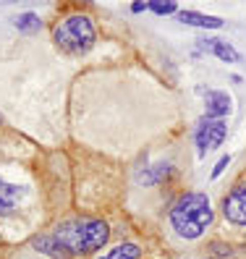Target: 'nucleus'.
Masks as SVG:
<instances>
[{"instance_id":"obj_1","label":"nucleus","mask_w":246,"mask_h":259,"mask_svg":"<svg viewBox=\"0 0 246 259\" xmlns=\"http://www.w3.org/2000/svg\"><path fill=\"white\" fill-rule=\"evenodd\" d=\"M107 236V225L97 218H76L55 225L50 233H45L34 238V249L48 254L53 259H68V256H79V254H92L105 246Z\"/></svg>"},{"instance_id":"obj_2","label":"nucleus","mask_w":246,"mask_h":259,"mask_svg":"<svg viewBox=\"0 0 246 259\" xmlns=\"http://www.w3.org/2000/svg\"><path fill=\"white\" fill-rule=\"evenodd\" d=\"M210 223H212V207L204 191L183 194L171 209V225L181 238H199Z\"/></svg>"},{"instance_id":"obj_3","label":"nucleus","mask_w":246,"mask_h":259,"mask_svg":"<svg viewBox=\"0 0 246 259\" xmlns=\"http://www.w3.org/2000/svg\"><path fill=\"white\" fill-rule=\"evenodd\" d=\"M53 39L63 53L81 55V53L92 50V45H95V39H97V32H95V24H92L89 16L73 13V16H66L53 29Z\"/></svg>"},{"instance_id":"obj_4","label":"nucleus","mask_w":246,"mask_h":259,"mask_svg":"<svg viewBox=\"0 0 246 259\" xmlns=\"http://www.w3.org/2000/svg\"><path fill=\"white\" fill-rule=\"evenodd\" d=\"M225 134H228L225 131V120H220V118H202L199 126H196V136H194L199 155H207L210 149H218L225 142Z\"/></svg>"},{"instance_id":"obj_5","label":"nucleus","mask_w":246,"mask_h":259,"mask_svg":"<svg viewBox=\"0 0 246 259\" xmlns=\"http://www.w3.org/2000/svg\"><path fill=\"white\" fill-rule=\"evenodd\" d=\"M223 212L230 223L236 225H246V178L241 181L238 186L230 189V194L225 196L223 202Z\"/></svg>"},{"instance_id":"obj_6","label":"nucleus","mask_w":246,"mask_h":259,"mask_svg":"<svg viewBox=\"0 0 246 259\" xmlns=\"http://www.w3.org/2000/svg\"><path fill=\"white\" fill-rule=\"evenodd\" d=\"M199 95H204V108H207V115L204 118H225L233 108L230 102V95L223 92V89H199Z\"/></svg>"},{"instance_id":"obj_7","label":"nucleus","mask_w":246,"mask_h":259,"mask_svg":"<svg viewBox=\"0 0 246 259\" xmlns=\"http://www.w3.org/2000/svg\"><path fill=\"white\" fill-rule=\"evenodd\" d=\"M24 194H26L24 186H13V184L0 178V218L13 215V209H16L24 199Z\"/></svg>"},{"instance_id":"obj_8","label":"nucleus","mask_w":246,"mask_h":259,"mask_svg":"<svg viewBox=\"0 0 246 259\" xmlns=\"http://www.w3.org/2000/svg\"><path fill=\"white\" fill-rule=\"evenodd\" d=\"M199 48L202 50H210L212 55H218V58H223V60H228V63H236V60H241V55L230 48L228 42H223V39H202L199 42Z\"/></svg>"},{"instance_id":"obj_9","label":"nucleus","mask_w":246,"mask_h":259,"mask_svg":"<svg viewBox=\"0 0 246 259\" xmlns=\"http://www.w3.org/2000/svg\"><path fill=\"white\" fill-rule=\"evenodd\" d=\"M178 21H181V24H189V26H204V29H218V26H223V19L204 16V13H196V11H181V13H178Z\"/></svg>"},{"instance_id":"obj_10","label":"nucleus","mask_w":246,"mask_h":259,"mask_svg":"<svg viewBox=\"0 0 246 259\" xmlns=\"http://www.w3.org/2000/svg\"><path fill=\"white\" fill-rule=\"evenodd\" d=\"M139 246L136 243H120V246H115L110 254H105L100 259H139Z\"/></svg>"},{"instance_id":"obj_11","label":"nucleus","mask_w":246,"mask_h":259,"mask_svg":"<svg viewBox=\"0 0 246 259\" xmlns=\"http://www.w3.org/2000/svg\"><path fill=\"white\" fill-rule=\"evenodd\" d=\"M13 24H16L19 32H37L39 29V16H34V13H19V16L13 19Z\"/></svg>"},{"instance_id":"obj_12","label":"nucleus","mask_w":246,"mask_h":259,"mask_svg":"<svg viewBox=\"0 0 246 259\" xmlns=\"http://www.w3.org/2000/svg\"><path fill=\"white\" fill-rule=\"evenodd\" d=\"M147 8L162 16V13H173V11H176V3H171V0H162V3H147Z\"/></svg>"},{"instance_id":"obj_13","label":"nucleus","mask_w":246,"mask_h":259,"mask_svg":"<svg viewBox=\"0 0 246 259\" xmlns=\"http://www.w3.org/2000/svg\"><path fill=\"white\" fill-rule=\"evenodd\" d=\"M225 165H228V157H223V160H220L218 165H215V170H212V178H218V176L223 173V167H225Z\"/></svg>"},{"instance_id":"obj_14","label":"nucleus","mask_w":246,"mask_h":259,"mask_svg":"<svg viewBox=\"0 0 246 259\" xmlns=\"http://www.w3.org/2000/svg\"><path fill=\"white\" fill-rule=\"evenodd\" d=\"M131 8H134V11H136V13H139V11H147V3H134V6H131Z\"/></svg>"}]
</instances>
